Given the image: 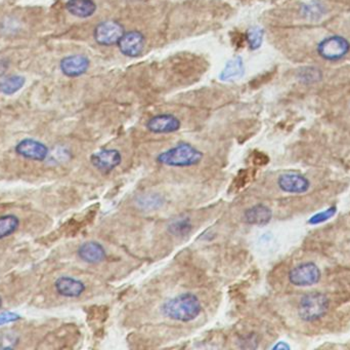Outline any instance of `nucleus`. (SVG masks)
<instances>
[{
    "label": "nucleus",
    "mask_w": 350,
    "mask_h": 350,
    "mask_svg": "<svg viewBox=\"0 0 350 350\" xmlns=\"http://www.w3.org/2000/svg\"><path fill=\"white\" fill-rule=\"evenodd\" d=\"M203 158V152L195 146L189 143H179L158 154L156 162L170 168H191L201 164Z\"/></svg>",
    "instance_id": "nucleus-2"
},
{
    "label": "nucleus",
    "mask_w": 350,
    "mask_h": 350,
    "mask_svg": "<svg viewBox=\"0 0 350 350\" xmlns=\"http://www.w3.org/2000/svg\"><path fill=\"white\" fill-rule=\"evenodd\" d=\"M20 219L14 214L0 216V240L12 236L20 227Z\"/></svg>",
    "instance_id": "nucleus-19"
},
{
    "label": "nucleus",
    "mask_w": 350,
    "mask_h": 350,
    "mask_svg": "<svg viewBox=\"0 0 350 350\" xmlns=\"http://www.w3.org/2000/svg\"><path fill=\"white\" fill-rule=\"evenodd\" d=\"M273 212L263 203L252 205L245 211L244 220L250 225L265 226L271 222Z\"/></svg>",
    "instance_id": "nucleus-15"
},
{
    "label": "nucleus",
    "mask_w": 350,
    "mask_h": 350,
    "mask_svg": "<svg viewBox=\"0 0 350 350\" xmlns=\"http://www.w3.org/2000/svg\"><path fill=\"white\" fill-rule=\"evenodd\" d=\"M122 154L115 148H104L94 152L90 156V164L98 172L110 174L122 164Z\"/></svg>",
    "instance_id": "nucleus-7"
},
{
    "label": "nucleus",
    "mask_w": 350,
    "mask_h": 350,
    "mask_svg": "<svg viewBox=\"0 0 350 350\" xmlns=\"http://www.w3.org/2000/svg\"><path fill=\"white\" fill-rule=\"evenodd\" d=\"M55 292L62 297L79 298L86 290L85 284L72 277H59L55 283Z\"/></svg>",
    "instance_id": "nucleus-14"
},
{
    "label": "nucleus",
    "mask_w": 350,
    "mask_h": 350,
    "mask_svg": "<svg viewBox=\"0 0 350 350\" xmlns=\"http://www.w3.org/2000/svg\"><path fill=\"white\" fill-rule=\"evenodd\" d=\"M25 84H26V78L24 76L18 74L8 76L0 82V92L5 96H12L22 90Z\"/></svg>",
    "instance_id": "nucleus-18"
},
{
    "label": "nucleus",
    "mask_w": 350,
    "mask_h": 350,
    "mask_svg": "<svg viewBox=\"0 0 350 350\" xmlns=\"http://www.w3.org/2000/svg\"><path fill=\"white\" fill-rule=\"evenodd\" d=\"M335 213H336V209H335V208H331V209L326 210V211L323 212V213L318 214V215L312 217V219L310 220V223H322V222L326 221V220L333 217Z\"/></svg>",
    "instance_id": "nucleus-23"
},
{
    "label": "nucleus",
    "mask_w": 350,
    "mask_h": 350,
    "mask_svg": "<svg viewBox=\"0 0 350 350\" xmlns=\"http://www.w3.org/2000/svg\"><path fill=\"white\" fill-rule=\"evenodd\" d=\"M14 152L24 160L43 162L49 154V149L44 143L32 138H25L14 146Z\"/></svg>",
    "instance_id": "nucleus-8"
},
{
    "label": "nucleus",
    "mask_w": 350,
    "mask_h": 350,
    "mask_svg": "<svg viewBox=\"0 0 350 350\" xmlns=\"http://www.w3.org/2000/svg\"><path fill=\"white\" fill-rule=\"evenodd\" d=\"M2 308V298L1 296H0V308Z\"/></svg>",
    "instance_id": "nucleus-28"
},
{
    "label": "nucleus",
    "mask_w": 350,
    "mask_h": 350,
    "mask_svg": "<svg viewBox=\"0 0 350 350\" xmlns=\"http://www.w3.org/2000/svg\"><path fill=\"white\" fill-rule=\"evenodd\" d=\"M245 38L249 49L251 51H256L262 45L265 30L259 26L250 27L245 34Z\"/></svg>",
    "instance_id": "nucleus-20"
},
{
    "label": "nucleus",
    "mask_w": 350,
    "mask_h": 350,
    "mask_svg": "<svg viewBox=\"0 0 350 350\" xmlns=\"http://www.w3.org/2000/svg\"><path fill=\"white\" fill-rule=\"evenodd\" d=\"M288 277L295 287H310L320 282L321 271L314 263H302L292 268Z\"/></svg>",
    "instance_id": "nucleus-6"
},
{
    "label": "nucleus",
    "mask_w": 350,
    "mask_h": 350,
    "mask_svg": "<svg viewBox=\"0 0 350 350\" xmlns=\"http://www.w3.org/2000/svg\"><path fill=\"white\" fill-rule=\"evenodd\" d=\"M21 316L16 312H5L0 314V326L2 325L10 324V323L16 322L20 320Z\"/></svg>",
    "instance_id": "nucleus-24"
},
{
    "label": "nucleus",
    "mask_w": 350,
    "mask_h": 350,
    "mask_svg": "<svg viewBox=\"0 0 350 350\" xmlns=\"http://www.w3.org/2000/svg\"><path fill=\"white\" fill-rule=\"evenodd\" d=\"M148 131L156 135H165L179 131L181 121L172 113H162L151 117L146 123Z\"/></svg>",
    "instance_id": "nucleus-10"
},
{
    "label": "nucleus",
    "mask_w": 350,
    "mask_h": 350,
    "mask_svg": "<svg viewBox=\"0 0 350 350\" xmlns=\"http://www.w3.org/2000/svg\"><path fill=\"white\" fill-rule=\"evenodd\" d=\"M8 68V63L6 61H3V60H1L0 61V76H1V74H3L4 72H5V70Z\"/></svg>",
    "instance_id": "nucleus-26"
},
{
    "label": "nucleus",
    "mask_w": 350,
    "mask_h": 350,
    "mask_svg": "<svg viewBox=\"0 0 350 350\" xmlns=\"http://www.w3.org/2000/svg\"><path fill=\"white\" fill-rule=\"evenodd\" d=\"M193 229L191 220L189 218L180 217L172 220L168 225V230L170 234H174L175 236H185L191 232Z\"/></svg>",
    "instance_id": "nucleus-21"
},
{
    "label": "nucleus",
    "mask_w": 350,
    "mask_h": 350,
    "mask_svg": "<svg viewBox=\"0 0 350 350\" xmlns=\"http://www.w3.org/2000/svg\"><path fill=\"white\" fill-rule=\"evenodd\" d=\"M137 203L144 209L153 210L161 207L164 203V199L159 195H146V197H142L137 201Z\"/></svg>",
    "instance_id": "nucleus-22"
},
{
    "label": "nucleus",
    "mask_w": 350,
    "mask_h": 350,
    "mask_svg": "<svg viewBox=\"0 0 350 350\" xmlns=\"http://www.w3.org/2000/svg\"><path fill=\"white\" fill-rule=\"evenodd\" d=\"M77 256L88 264H100L106 260L108 254L106 249L100 242L90 240L80 245L77 249Z\"/></svg>",
    "instance_id": "nucleus-13"
},
{
    "label": "nucleus",
    "mask_w": 350,
    "mask_h": 350,
    "mask_svg": "<svg viewBox=\"0 0 350 350\" xmlns=\"http://www.w3.org/2000/svg\"><path fill=\"white\" fill-rule=\"evenodd\" d=\"M273 349H289L290 347L289 345H286V343L284 342H280L279 345H275V347H273Z\"/></svg>",
    "instance_id": "nucleus-27"
},
{
    "label": "nucleus",
    "mask_w": 350,
    "mask_h": 350,
    "mask_svg": "<svg viewBox=\"0 0 350 350\" xmlns=\"http://www.w3.org/2000/svg\"><path fill=\"white\" fill-rule=\"evenodd\" d=\"M65 8L72 16L80 18H90L98 10V5L94 0H68Z\"/></svg>",
    "instance_id": "nucleus-16"
},
{
    "label": "nucleus",
    "mask_w": 350,
    "mask_h": 350,
    "mask_svg": "<svg viewBox=\"0 0 350 350\" xmlns=\"http://www.w3.org/2000/svg\"><path fill=\"white\" fill-rule=\"evenodd\" d=\"M278 186L286 193H306L310 189V182L308 178L297 173H284L278 178Z\"/></svg>",
    "instance_id": "nucleus-12"
},
{
    "label": "nucleus",
    "mask_w": 350,
    "mask_h": 350,
    "mask_svg": "<svg viewBox=\"0 0 350 350\" xmlns=\"http://www.w3.org/2000/svg\"><path fill=\"white\" fill-rule=\"evenodd\" d=\"M125 33L122 24L114 20H107L98 23L94 30V38L98 45L103 47H113L118 45Z\"/></svg>",
    "instance_id": "nucleus-5"
},
{
    "label": "nucleus",
    "mask_w": 350,
    "mask_h": 350,
    "mask_svg": "<svg viewBox=\"0 0 350 350\" xmlns=\"http://www.w3.org/2000/svg\"><path fill=\"white\" fill-rule=\"evenodd\" d=\"M90 67V59L84 55H67L59 62V69L62 73L70 78L84 75Z\"/></svg>",
    "instance_id": "nucleus-11"
},
{
    "label": "nucleus",
    "mask_w": 350,
    "mask_h": 350,
    "mask_svg": "<svg viewBox=\"0 0 350 350\" xmlns=\"http://www.w3.org/2000/svg\"><path fill=\"white\" fill-rule=\"evenodd\" d=\"M254 164H259V166H263L269 162V158L267 155L262 153V152H255L254 155Z\"/></svg>",
    "instance_id": "nucleus-25"
},
{
    "label": "nucleus",
    "mask_w": 350,
    "mask_h": 350,
    "mask_svg": "<svg viewBox=\"0 0 350 350\" xmlns=\"http://www.w3.org/2000/svg\"><path fill=\"white\" fill-rule=\"evenodd\" d=\"M117 45L123 55L135 59L143 55L146 47V37L139 31H129L123 34Z\"/></svg>",
    "instance_id": "nucleus-9"
},
{
    "label": "nucleus",
    "mask_w": 350,
    "mask_h": 350,
    "mask_svg": "<svg viewBox=\"0 0 350 350\" xmlns=\"http://www.w3.org/2000/svg\"><path fill=\"white\" fill-rule=\"evenodd\" d=\"M328 298L322 293L306 294L300 300L298 305V316L306 322H316L322 318L329 310Z\"/></svg>",
    "instance_id": "nucleus-3"
},
{
    "label": "nucleus",
    "mask_w": 350,
    "mask_h": 350,
    "mask_svg": "<svg viewBox=\"0 0 350 350\" xmlns=\"http://www.w3.org/2000/svg\"><path fill=\"white\" fill-rule=\"evenodd\" d=\"M245 65L242 57L237 55L234 59L226 62L219 74V79L224 82H236L244 76Z\"/></svg>",
    "instance_id": "nucleus-17"
},
{
    "label": "nucleus",
    "mask_w": 350,
    "mask_h": 350,
    "mask_svg": "<svg viewBox=\"0 0 350 350\" xmlns=\"http://www.w3.org/2000/svg\"><path fill=\"white\" fill-rule=\"evenodd\" d=\"M160 310L165 318L174 322L189 323L201 314L202 304L197 295L185 292L164 302Z\"/></svg>",
    "instance_id": "nucleus-1"
},
{
    "label": "nucleus",
    "mask_w": 350,
    "mask_h": 350,
    "mask_svg": "<svg viewBox=\"0 0 350 350\" xmlns=\"http://www.w3.org/2000/svg\"><path fill=\"white\" fill-rule=\"evenodd\" d=\"M349 40L341 35H331L317 45L318 55L329 62L340 61L349 55Z\"/></svg>",
    "instance_id": "nucleus-4"
}]
</instances>
